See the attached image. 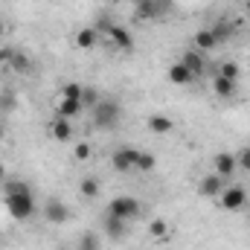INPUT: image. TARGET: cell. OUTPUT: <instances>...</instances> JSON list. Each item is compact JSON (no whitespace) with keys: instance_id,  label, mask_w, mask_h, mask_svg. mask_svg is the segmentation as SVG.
I'll return each mask as SVG.
<instances>
[{"instance_id":"6da1fadb","label":"cell","mask_w":250,"mask_h":250,"mask_svg":"<svg viewBox=\"0 0 250 250\" xmlns=\"http://www.w3.org/2000/svg\"><path fill=\"white\" fill-rule=\"evenodd\" d=\"M3 198H6V209L15 221H26L32 212H35V198H32V187L26 181H6L3 189Z\"/></svg>"},{"instance_id":"7a4b0ae2","label":"cell","mask_w":250,"mask_h":250,"mask_svg":"<svg viewBox=\"0 0 250 250\" xmlns=\"http://www.w3.org/2000/svg\"><path fill=\"white\" fill-rule=\"evenodd\" d=\"M120 117H123V108L114 99H99V105L93 108V125L99 131H114L120 125Z\"/></svg>"},{"instance_id":"3957f363","label":"cell","mask_w":250,"mask_h":250,"mask_svg":"<svg viewBox=\"0 0 250 250\" xmlns=\"http://www.w3.org/2000/svg\"><path fill=\"white\" fill-rule=\"evenodd\" d=\"M108 212L117 215V218H123V221H131V218L140 215V201L131 198V195H120V198H114L108 204Z\"/></svg>"},{"instance_id":"277c9868","label":"cell","mask_w":250,"mask_h":250,"mask_svg":"<svg viewBox=\"0 0 250 250\" xmlns=\"http://www.w3.org/2000/svg\"><path fill=\"white\" fill-rule=\"evenodd\" d=\"M137 157H140V148H137V146H123V148L114 151L111 163H114L117 172L125 175V172H137Z\"/></svg>"},{"instance_id":"5b68a950","label":"cell","mask_w":250,"mask_h":250,"mask_svg":"<svg viewBox=\"0 0 250 250\" xmlns=\"http://www.w3.org/2000/svg\"><path fill=\"white\" fill-rule=\"evenodd\" d=\"M218 198H221V207H224V209L236 212V209H242V207L248 204V189L245 187H230V189H224Z\"/></svg>"},{"instance_id":"8992f818","label":"cell","mask_w":250,"mask_h":250,"mask_svg":"<svg viewBox=\"0 0 250 250\" xmlns=\"http://www.w3.org/2000/svg\"><path fill=\"white\" fill-rule=\"evenodd\" d=\"M163 12H169V0H137V18L143 21L160 18Z\"/></svg>"},{"instance_id":"52a82bcc","label":"cell","mask_w":250,"mask_h":250,"mask_svg":"<svg viewBox=\"0 0 250 250\" xmlns=\"http://www.w3.org/2000/svg\"><path fill=\"white\" fill-rule=\"evenodd\" d=\"M44 218H47L50 224H64V221L70 218V209H67V204H64V201L50 198V201L44 204Z\"/></svg>"},{"instance_id":"ba28073f","label":"cell","mask_w":250,"mask_h":250,"mask_svg":"<svg viewBox=\"0 0 250 250\" xmlns=\"http://www.w3.org/2000/svg\"><path fill=\"white\" fill-rule=\"evenodd\" d=\"M224 189H227L224 187V178L212 172V175H207V178L198 184V195H201V198H218Z\"/></svg>"},{"instance_id":"9c48e42d","label":"cell","mask_w":250,"mask_h":250,"mask_svg":"<svg viewBox=\"0 0 250 250\" xmlns=\"http://www.w3.org/2000/svg\"><path fill=\"white\" fill-rule=\"evenodd\" d=\"M236 172H239L236 154H230V151H221V154H215V175H221V178L227 181V178H233Z\"/></svg>"},{"instance_id":"30bf717a","label":"cell","mask_w":250,"mask_h":250,"mask_svg":"<svg viewBox=\"0 0 250 250\" xmlns=\"http://www.w3.org/2000/svg\"><path fill=\"white\" fill-rule=\"evenodd\" d=\"M108 35H111V41H114L123 53H131V50H134V38H131V32H128V29H123V26H114V23H111Z\"/></svg>"},{"instance_id":"8fae6325","label":"cell","mask_w":250,"mask_h":250,"mask_svg":"<svg viewBox=\"0 0 250 250\" xmlns=\"http://www.w3.org/2000/svg\"><path fill=\"white\" fill-rule=\"evenodd\" d=\"M181 64L187 67L195 79H201V76H204V59H201V53H198V50H187V53L181 56Z\"/></svg>"},{"instance_id":"7c38bea8","label":"cell","mask_w":250,"mask_h":250,"mask_svg":"<svg viewBox=\"0 0 250 250\" xmlns=\"http://www.w3.org/2000/svg\"><path fill=\"white\" fill-rule=\"evenodd\" d=\"M50 134H53L59 143H67V140L73 137V125H70V120H64V117H56V120L50 123Z\"/></svg>"},{"instance_id":"4fadbf2b","label":"cell","mask_w":250,"mask_h":250,"mask_svg":"<svg viewBox=\"0 0 250 250\" xmlns=\"http://www.w3.org/2000/svg\"><path fill=\"white\" fill-rule=\"evenodd\" d=\"M215 47H218V41H215V35L209 29H198L195 32V50L198 53H212Z\"/></svg>"},{"instance_id":"5bb4252c","label":"cell","mask_w":250,"mask_h":250,"mask_svg":"<svg viewBox=\"0 0 250 250\" xmlns=\"http://www.w3.org/2000/svg\"><path fill=\"white\" fill-rule=\"evenodd\" d=\"M125 230H128V227H125L123 218H117V215H111V212L105 215V236H108V239H123Z\"/></svg>"},{"instance_id":"9a60e30c","label":"cell","mask_w":250,"mask_h":250,"mask_svg":"<svg viewBox=\"0 0 250 250\" xmlns=\"http://www.w3.org/2000/svg\"><path fill=\"white\" fill-rule=\"evenodd\" d=\"M169 82H172V84H178V87H184V84H189V82H195V76H192L181 62H178V64H172V67H169Z\"/></svg>"},{"instance_id":"2e32d148","label":"cell","mask_w":250,"mask_h":250,"mask_svg":"<svg viewBox=\"0 0 250 250\" xmlns=\"http://www.w3.org/2000/svg\"><path fill=\"white\" fill-rule=\"evenodd\" d=\"M146 125H148V131H154V134H172V128H175V123H172L169 117H163V114H151Z\"/></svg>"},{"instance_id":"e0dca14e","label":"cell","mask_w":250,"mask_h":250,"mask_svg":"<svg viewBox=\"0 0 250 250\" xmlns=\"http://www.w3.org/2000/svg\"><path fill=\"white\" fill-rule=\"evenodd\" d=\"M212 90H215L218 99H230V96L236 93V82H230V79H224V76H215V79H212Z\"/></svg>"},{"instance_id":"ac0fdd59","label":"cell","mask_w":250,"mask_h":250,"mask_svg":"<svg viewBox=\"0 0 250 250\" xmlns=\"http://www.w3.org/2000/svg\"><path fill=\"white\" fill-rule=\"evenodd\" d=\"M96 38H99V32H96L93 26H84V29H79V35H76V47H79V50H90V47L96 44Z\"/></svg>"},{"instance_id":"d6986e66","label":"cell","mask_w":250,"mask_h":250,"mask_svg":"<svg viewBox=\"0 0 250 250\" xmlns=\"http://www.w3.org/2000/svg\"><path fill=\"white\" fill-rule=\"evenodd\" d=\"M84 108H82V102L79 99H62L59 102V117H64V120H73V117H79Z\"/></svg>"},{"instance_id":"ffe728a7","label":"cell","mask_w":250,"mask_h":250,"mask_svg":"<svg viewBox=\"0 0 250 250\" xmlns=\"http://www.w3.org/2000/svg\"><path fill=\"white\" fill-rule=\"evenodd\" d=\"M9 67H12L15 73H32V62H29V56H23V53H18V50H12V56H9Z\"/></svg>"},{"instance_id":"44dd1931","label":"cell","mask_w":250,"mask_h":250,"mask_svg":"<svg viewBox=\"0 0 250 250\" xmlns=\"http://www.w3.org/2000/svg\"><path fill=\"white\" fill-rule=\"evenodd\" d=\"M79 195L87 198V201H93V198L99 195V181H96V178H84V181L79 184Z\"/></svg>"},{"instance_id":"7402d4cb","label":"cell","mask_w":250,"mask_h":250,"mask_svg":"<svg viewBox=\"0 0 250 250\" xmlns=\"http://www.w3.org/2000/svg\"><path fill=\"white\" fill-rule=\"evenodd\" d=\"M148 233L154 236V239H166V233H169V224H166V218H151V224H148Z\"/></svg>"},{"instance_id":"603a6c76","label":"cell","mask_w":250,"mask_h":250,"mask_svg":"<svg viewBox=\"0 0 250 250\" xmlns=\"http://www.w3.org/2000/svg\"><path fill=\"white\" fill-rule=\"evenodd\" d=\"M82 90H84V87H82L79 82H67L62 87V99H79V102H82Z\"/></svg>"},{"instance_id":"cb8c5ba5","label":"cell","mask_w":250,"mask_h":250,"mask_svg":"<svg viewBox=\"0 0 250 250\" xmlns=\"http://www.w3.org/2000/svg\"><path fill=\"white\" fill-rule=\"evenodd\" d=\"M18 108V93L15 90H3L0 93V111H15Z\"/></svg>"},{"instance_id":"d4e9b609","label":"cell","mask_w":250,"mask_h":250,"mask_svg":"<svg viewBox=\"0 0 250 250\" xmlns=\"http://www.w3.org/2000/svg\"><path fill=\"white\" fill-rule=\"evenodd\" d=\"M96 105H99V93H96L93 87H84V90H82V108H90V111H93Z\"/></svg>"},{"instance_id":"484cf974","label":"cell","mask_w":250,"mask_h":250,"mask_svg":"<svg viewBox=\"0 0 250 250\" xmlns=\"http://www.w3.org/2000/svg\"><path fill=\"white\" fill-rule=\"evenodd\" d=\"M154 154H148V151H140V157H137V172H151L154 169Z\"/></svg>"},{"instance_id":"4316f807","label":"cell","mask_w":250,"mask_h":250,"mask_svg":"<svg viewBox=\"0 0 250 250\" xmlns=\"http://www.w3.org/2000/svg\"><path fill=\"white\" fill-rule=\"evenodd\" d=\"M239 64H233V62H224L221 67H218V76H224V79H230V82H236L239 79Z\"/></svg>"},{"instance_id":"83f0119b","label":"cell","mask_w":250,"mask_h":250,"mask_svg":"<svg viewBox=\"0 0 250 250\" xmlns=\"http://www.w3.org/2000/svg\"><path fill=\"white\" fill-rule=\"evenodd\" d=\"M79 250H99V236L96 233H84L79 239Z\"/></svg>"},{"instance_id":"f1b7e54d","label":"cell","mask_w":250,"mask_h":250,"mask_svg":"<svg viewBox=\"0 0 250 250\" xmlns=\"http://www.w3.org/2000/svg\"><path fill=\"white\" fill-rule=\"evenodd\" d=\"M236 163H239L242 172H250V146H245V148L236 154Z\"/></svg>"},{"instance_id":"f546056e","label":"cell","mask_w":250,"mask_h":250,"mask_svg":"<svg viewBox=\"0 0 250 250\" xmlns=\"http://www.w3.org/2000/svg\"><path fill=\"white\" fill-rule=\"evenodd\" d=\"M209 32H212V35H215V41H218V44H221V41H227V38H230V26H227V23H215V26H212V29H209Z\"/></svg>"},{"instance_id":"4dcf8cb0","label":"cell","mask_w":250,"mask_h":250,"mask_svg":"<svg viewBox=\"0 0 250 250\" xmlns=\"http://www.w3.org/2000/svg\"><path fill=\"white\" fill-rule=\"evenodd\" d=\"M73 157H76V160H87V157H90V143H79V146L73 148Z\"/></svg>"},{"instance_id":"1f68e13d","label":"cell","mask_w":250,"mask_h":250,"mask_svg":"<svg viewBox=\"0 0 250 250\" xmlns=\"http://www.w3.org/2000/svg\"><path fill=\"white\" fill-rule=\"evenodd\" d=\"M9 56H12V50H0V64L9 62Z\"/></svg>"},{"instance_id":"d6a6232c","label":"cell","mask_w":250,"mask_h":250,"mask_svg":"<svg viewBox=\"0 0 250 250\" xmlns=\"http://www.w3.org/2000/svg\"><path fill=\"white\" fill-rule=\"evenodd\" d=\"M0 181H6V166L0 163Z\"/></svg>"},{"instance_id":"836d02e7","label":"cell","mask_w":250,"mask_h":250,"mask_svg":"<svg viewBox=\"0 0 250 250\" xmlns=\"http://www.w3.org/2000/svg\"><path fill=\"white\" fill-rule=\"evenodd\" d=\"M3 32H6V23H3V21H0V35H3Z\"/></svg>"},{"instance_id":"e575fe53","label":"cell","mask_w":250,"mask_h":250,"mask_svg":"<svg viewBox=\"0 0 250 250\" xmlns=\"http://www.w3.org/2000/svg\"><path fill=\"white\" fill-rule=\"evenodd\" d=\"M3 134H6V128H3V123H0V140H3Z\"/></svg>"}]
</instances>
